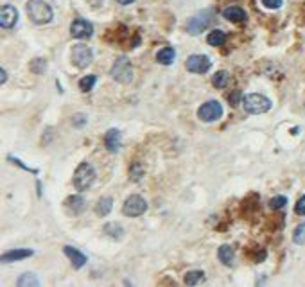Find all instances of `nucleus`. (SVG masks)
<instances>
[{
  "label": "nucleus",
  "instance_id": "nucleus-17",
  "mask_svg": "<svg viewBox=\"0 0 305 287\" xmlns=\"http://www.w3.org/2000/svg\"><path fill=\"white\" fill-rule=\"evenodd\" d=\"M217 257H219V260H221L225 266H232L233 260H235V251H233V248L230 246V244H223V246L217 250Z\"/></svg>",
  "mask_w": 305,
  "mask_h": 287
},
{
  "label": "nucleus",
  "instance_id": "nucleus-19",
  "mask_svg": "<svg viewBox=\"0 0 305 287\" xmlns=\"http://www.w3.org/2000/svg\"><path fill=\"white\" fill-rule=\"evenodd\" d=\"M113 208V199L112 198H100L95 205V214L100 215V217H105L112 212Z\"/></svg>",
  "mask_w": 305,
  "mask_h": 287
},
{
  "label": "nucleus",
  "instance_id": "nucleus-13",
  "mask_svg": "<svg viewBox=\"0 0 305 287\" xmlns=\"http://www.w3.org/2000/svg\"><path fill=\"white\" fill-rule=\"evenodd\" d=\"M63 253L69 257L70 262H72V266L76 267V269H81V267L86 264V260H88V259H86V255L81 253L79 250H76V248H72V246H65Z\"/></svg>",
  "mask_w": 305,
  "mask_h": 287
},
{
  "label": "nucleus",
  "instance_id": "nucleus-30",
  "mask_svg": "<svg viewBox=\"0 0 305 287\" xmlns=\"http://www.w3.org/2000/svg\"><path fill=\"white\" fill-rule=\"evenodd\" d=\"M242 97H244V95H242V93L239 92V90H235L233 93H230V95H228L230 106H237L239 102H242Z\"/></svg>",
  "mask_w": 305,
  "mask_h": 287
},
{
  "label": "nucleus",
  "instance_id": "nucleus-10",
  "mask_svg": "<svg viewBox=\"0 0 305 287\" xmlns=\"http://www.w3.org/2000/svg\"><path fill=\"white\" fill-rule=\"evenodd\" d=\"M70 34L77 40H86L93 34V25L84 18H76L70 24Z\"/></svg>",
  "mask_w": 305,
  "mask_h": 287
},
{
  "label": "nucleus",
  "instance_id": "nucleus-28",
  "mask_svg": "<svg viewBox=\"0 0 305 287\" xmlns=\"http://www.w3.org/2000/svg\"><path fill=\"white\" fill-rule=\"evenodd\" d=\"M45 69H47V61L41 60V58H36V60L31 63V70L34 74H43Z\"/></svg>",
  "mask_w": 305,
  "mask_h": 287
},
{
  "label": "nucleus",
  "instance_id": "nucleus-18",
  "mask_svg": "<svg viewBox=\"0 0 305 287\" xmlns=\"http://www.w3.org/2000/svg\"><path fill=\"white\" fill-rule=\"evenodd\" d=\"M65 205H67V208H70L72 214H81V212L86 208V201H84L81 196H70V198L65 201Z\"/></svg>",
  "mask_w": 305,
  "mask_h": 287
},
{
  "label": "nucleus",
  "instance_id": "nucleus-31",
  "mask_svg": "<svg viewBox=\"0 0 305 287\" xmlns=\"http://www.w3.org/2000/svg\"><path fill=\"white\" fill-rule=\"evenodd\" d=\"M282 2L284 0H262V6L268 9H278L282 8Z\"/></svg>",
  "mask_w": 305,
  "mask_h": 287
},
{
  "label": "nucleus",
  "instance_id": "nucleus-5",
  "mask_svg": "<svg viewBox=\"0 0 305 287\" xmlns=\"http://www.w3.org/2000/svg\"><path fill=\"white\" fill-rule=\"evenodd\" d=\"M214 20V11L212 9H205L199 11L197 15H194L189 22H187V33L190 34H199L201 31H205Z\"/></svg>",
  "mask_w": 305,
  "mask_h": 287
},
{
  "label": "nucleus",
  "instance_id": "nucleus-32",
  "mask_svg": "<svg viewBox=\"0 0 305 287\" xmlns=\"http://www.w3.org/2000/svg\"><path fill=\"white\" fill-rule=\"evenodd\" d=\"M88 122V117L86 115H83V113H77L76 117H74V121H72V124L76 126V128H83L84 124Z\"/></svg>",
  "mask_w": 305,
  "mask_h": 287
},
{
  "label": "nucleus",
  "instance_id": "nucleus-16",
  "mask_svg": "<svg viewBox=\"0 0 305 287\" xmlns=\"http://www.w3.org/2000/svg\"><path fill=\"white\" fill-rule=\"evenodd\" d=\"M174 60H176V50L173 49V47H164V49L158 50L157 54V61L160 63V65H173Z\"/></svg>",
  "mask_w": 305,
  "mask_h": 287
},
{
  "label": "nucleus",
  "instance_id": "nucleus-26",
  "mask_svg": "<svg viewBox=\"0 0 305 287\" xmlns=\"http://www.w3.org/2000/svg\"><path fill=\"white\" fill-rule=\"evenodd\" d=\"M142 176H144V167L140 165V163H133L131 167H129V178L133 180V182H140Z\"/></svg>",
  "mask_w": 305,
  "mask_h": 287
},
{
  "label": "nucleus",
  "instance_id": "nucleus-25",
  "mask_svg": "<svg viewBox=\"0 0 305 287\" xmlns=\"http://www.w3.org/2000/svg\"><path fill=\"white\" fill-rule=\"evenodd\" d=\"M95 83H97V77L95 76H84L83 79L79 81L81 92H90V90L95 86Z\"/></svg>",
  "mask_w": 305,
  "mask_h": 287
},
{
  "label": "nucleus",
  "instance_id": "nucleus-2",
  "mask_svg": "<svg viewBox=\"0 0 305 287\" xmlns=\"http://www.w3.org/2000/svg\"><path fill=\"white\" fill-rule=\"evenodd\" d=\"M74 187H76L79 192H84V190H88L90 187L93 185L95 182V169L92 167V163L88 162H81L77 165L76 173H74Z\"/></svg>",
  "mask_w": 305,
  "mask_h": 287
},
{
  "label": "nucleus",
  "instance_id": "nucleus-23",
  "mask_svg": "<svg viewBox=\"0 0 305 287\" xmlns=\"http://www.w3.org/2000/svg\"><path fill=\"white\" fill-rule=\"evenodd\" d=\"M103 232H105L106 235H110L112 239H121L122 235H124L122 226H121V224H117V222H108V224H105Z\"/></svg>",
  "mask_w": 305,
  "mask_h": 287
},
{
  "label": "nucleus",
  "instance_id": "nucleus-14",
  "mask_svg": "<svg viewBox=\"0 0 305 287\" xmlns=\"http://www.w3.org/2000/svg\"><path fill=\"white\" fill-rule=\"evenodd\" d=\"M34 251L32 250H9L6 253H2V262L9 264V262H16V260H24L27 257H32Z\"/></svg>",
  "mask_w": 305,
  "mask_h": 287
},
{
  "label": "nucleus",
  "instance_id": "nucleus-27",
  "mask_svg": "<svg viewBox=\"0 0 305 287\" xmlns=\"http://www.w3.org/2000/svg\"><path fill=\"white\" fill-rule=\"evenodd\" d=\"M293 241L296 244H305V222H301V224L296 226V230L293 234Z\"/></svg>",
  "mask_w": 305,
  "mask_h": 287
},
{
  "label": "nucleus",
  "instance_id": "nucleus-21",
  "mask_svg": "<svg viewBox=\"0 0 305 287\" xmlns=\"http://www.w3.org/2000/svg\"><path fill=\"white\" fill-rule=\"evenodd\" d=\"M16 285L18 287H38L40 285V280L36 278V275H32V273H24V275H20V278L16 280Z\"/></svg>",
  "mask_w": 305,
  "mask_h": 287
},
{
  "label": "nucleus",
  "instance_id": "nucleus-24",
  "mask_svg": "<svg viewBox=\"0 0 305 287\" xmlns=\"http://www.w3.org/2000/svg\"><path fill=\"white\" fill-rule=\"evenodd\" d=\"M226 83H228V72H226V70H219V72L212 77V85L216 86V88H225Z\"/></svg>",
  "mask_w": 305,
  "mask_h": 287
},
{
  "label": "nucleus",
  "instance_id": "nucleus-6",
  "mask_svg": "<svg viewBox=\"0 0 305 287\" xmlns=\"http://www.w3.org/2000/svg\"><path fill=\"white\" fill-rule=\"evenodd\" d=\"M145 210H147V203L138 194H131L122 205V214L128 217H138V215L145 214Z\"/></svg>",
  "mask_w": 305,
  "mask_h": 287
},
{
  "label": "nucleus",
  "instance_id": "nucleus-35",
  "mask_svg": "<svg viewBox=\"0 0 305 287\" xmlns=\"http://www.w3.org/2000/svg\"><path fill=\"white\" fill-rule=\"evenodd\" d=\"M117 2L122 6H128V4H131V2H135V0H117Z\"/></svg>",
  "mask_w": 305,
  "mask_h": 287
},
{
  "label": "nucleus",
  "instance_id": "nucleus-34",
  "mask_svg": "<svg viewBox=\"0 0 305 287\" xmlns=\"http://www.w3.org/2000/svg\"><path fill=\"white\" fill-rule=\"evenodd\" d=\"M6 81H8V72L2 69V70H0V85H4Z\"/></svg>",
  "mask_w": 305,
  "mask_h": 287
},
{
  "label": "nucleus",
  "instance_id": "nucleus-11",
  "mask_svg": "<svg viewBox=\"0 0 305 287\" xmlns=\"http://www.w3.org/2000/svg\"><path fill=\"white\" fill-rule=\"evenodd\" d=\"M16 22H18V11H16V8H13V6H4L2 8V11H0V25L4 29H13L16 25Z\"/></svg>",
  "mask_w": 305,
  "mask_h": 287
},
{
  "label": "nucleus",
  "instance_id": "nucleus-3",
  "mask_svg": "<svg viewBox=\"0 0 305 287\" xmlns=\"http://www.w3.org/2000/svg\"><path fill=\"white\" fill-rule=\"evenodd\" d=\"M242 108L249 115H261L271 109V101L261 93H248L242 97Z\"/></svg>",
  "mask_w": 305,
  "mask_h": 287
},
{
  "label": "nucleus",
  "instance_id": "nucleus-33",
  "mask_svg": "<svg viewBox=\"0 0 305 287\" xmlns=\"http://www.w3.org/2000/svg\"><path fill=\"white\" fill-rule=\"evenodd\" d=\"M294 212H296L298 215H305V196H301V198L296 201V205H294Z\"/></svg>",
  "mask_w": 305,
  "mask_h": 287
},
{
  "label": "nucleus",
  "instance_id": "nucleus-9",
  "mask_svg": "<svg viewBox=\"0 0 305 287\" xmlns=\"http://www.w3.org/2000/svg\"><path fill=\"white\" fill-rule=\"evenodd\" d=\"M210 65H212L210 60L203 54H192V56H189V60L185 61V69L192 74H205L210 69Z\"/></svg>",
  "mask_w": 305,
  "mask_h": 287
},
{
  "label": "nucleus",
  "instance_id": "nucleus-1",
  "mask_svg": "<svg viewBox=\"0 0 305 287\" xmlns=\"http://www.w3.org/2000/svg\"><path fill=\"white\" fill-rule=\"evenodd\" d=\"M25 9H27L29 18L38 25L48 24L54 17L53 8H50L47 2H43V0H29L27 6H25Z\"/></svg>",
  "mask_w": 305,
  "mask_h": 287
},
{
  "label": "nucleus",
  "instance_id": "nucleus-29",
  "mask_svg": "<svg viewBox=\"0 0 305 287\" xmlns=\"http://www.w3.org/2000/svg\"><path fill=\"white\" fill-rule=\"evenodd\" d=\"M285 203H287V198H285V196H275V198L269 201V205H271V208L278 210V208H284Z\"/></svg>",
  "mask_w": 305,
  "mask_h": 287
},
{
  "label": "nucleus",
  "instance_id": "nucleus-15",
  "mask_svg": "<svg viewBox=\"0 0 305 287\" xmlns=\"http://www.w3.org/2000/svg\"><path fill=\"white\" fill-rule=\"evenodd\" d=\"M223 17L230 22H244L246 18H248L246 17V11L242 8H239V6H228V8L223 11Z\"/></svg>",
  "mask_w": 305,
  "mask_h": 287
},
{
  "label": "nucleus",
  "instance_id": "nucleus-20",
  "mask_svg": "<svg viewBox=\"0 0 305 287\" xmlns=\"http://www.w3.org/2000/svg\"><path fill=\"white\" fill-rule=\"evenodd\" d=\"M183 282L187 283V285H197L199 282H205V271H199V269L189 271V273L185 275Z\"/></svg>",
  "mask_w": 305,
  "mask_h": 287
},
{
  "label": "nucleus",
  "instance_id": "nucleus-4",
  "mask_svg": "<svg viewBox=\"0 0 305 287\" xmlns=\"http://www.w3.org/2000/svg\"><path fill=\"white\" fill-rule=\"evenodd\" d=\"M110 76L115 79V81L122 83V85H128V83L133 81V67L129 63L128 58L121 56L119 60L113 63L112 70H110Z\"/></svg>",
  "mask_w": 305,
  "mask_h": 287
},
{
  "label": "nucleus",
  "instance_id": "nucleus-7",
  "mask_svg": "<svg viewBox=\"0 0 305 287\" xmlns=\"http://www.w3.org/2000/svg\"><path fill=\"white\" fill-rule=\"evenodd\" d=\"M197 117L203 122H216L223 117V106L217 101H209L197 109Z\"/></svg>",
  "mask_w": 305,
  "mask_h": 287
},
{
  "label": "nucleus",
  "instance_id": "nucleus-22",
  "mask_svg": "<svg viewBox=\"0 0 305 287\" xmlns=\"http://www.w3.org/2000/svg\"><path fill=\"white\" fill-rule=\"evenodd\" d=\"M226 41V34L223 33L221 29H216V31H212V33L207 36V43L212 45V47H219V45H223Z\"/></svg>",
  "mask_w": 305,
  "mask_h": 287
},
{
  "label": "nucleus",
  "instance_id": "nucleus-8",
  "mask_svg": "<svg viewBox=\"0 0 305 287\" xmlns=\"http://www.w3.org/2000/svg\"><path fill=\"white\" fill-rule=\"evenodd\" d=\"M93 61V50L90 49L88 45H76L72 49V63L77 69H86L92 65Z\"/></svg>",
  "mask_w": 305,
  "mask_h": 287
},
{
  "label": "nucleus",
  "instance_id": "nucleus-12",
  "mask_svg": "<svg viewBox=\"0 0 305 287\" xmlns=\"http://www.w3.org/2000/svg\"><path fill=\"white\" fill-rule=\"evenodd\" d=\"M121 140H122V135H121V131H119V130L112 128V130L106 131L105 146H106V149H108L110 153H117V151L121 149Z\"/></svg>",
  "mask_w": 305,
  "mask_h": 287
}]
</instances>
